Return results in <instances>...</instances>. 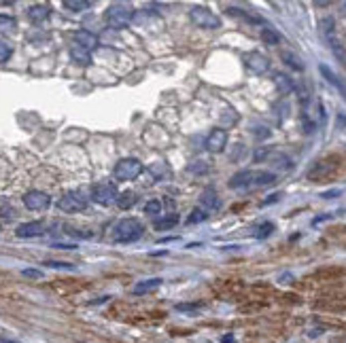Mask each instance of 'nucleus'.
<instances>
[{
  "instance_id": "obj_26",
  "label": "nucleus",
  "mask_w": 346,
  "mask_h": 343,
  "mask_svg": "<svg viewBox=\"0 0 346 343\" xmlns=\"http://www.w3.org/2000/svg\"><path fill=\"white\" fill-rule=\"evenodd\" d=\"M208 210H204V208H193L191 214L187 216V225H195V222H204V220H208Z\"/></svg>"
},
{
  "instance_id": "obj_21",
  "label": "nucleus",
  "mask_w": 346,
  "mask_h": 343,
  "mask_svg": "<svg viewBox=\"0 0 346 343\" xmlns=\"http://www.w3.org/2000/svg\"><path fill=\"white\" fill-rule=\"evenodd\" d=\"M70 58H73V62L81 64V66H89L91 64V53L87 49H83V47H77V45L70 47Z\"/></svg>"
},
{
  "instance_id": "obj_29",
  "label": "nucleus",
  "mask_w": 346,
  "mask_h": 343,
  "mask_svg": "<svg viewBox=\"0 0 346 343\" xmlns=\"http://www.w3.org/2000/svg\"><path fill=\"white\" fill-rule=\"evenodd\" d=\"M11 55H13V47L6 43V41H0V64L9 62Z\"/></svg>"
},
{
  "instance_id": "obj_23",
  "label": "nucleus",
  "mask_w": 346,
  "mask_h": 343,
  "mask_svg": "<svg viewBox=\"0 0 346 343\" xmlns=\"http://www.w3.org/2000/svg\"><path fill=\"white\" fill-rule=\"evenodd\" d=\"M136 193L134 191H123V193H119V197H117V206H119L121 210H130L132 206L136 204Z\"/></svg>"
},
{
  "instance_id": "obj_2",
  "label": "nucleus",
  "mask_w": 346,
  "mask_h": 343,
  "mask_svg": "<svg viewBox=\"0 0 346 343\" xmlns=\"http://www.w3.org/2000/svg\"><path fill=\"white\" fill-rule=\"evenodd\" d=\"M106 26L113 30H123L125 26H130V21L134 19V6L128 2H113L104 13Z\"/></svg>"
},
{
  "instance_id": "obj_27",
  "label": "nucleus",
  "mask_w": 346,
  "mask_h": 343,
  "mask_svg": "<svg viewBox=\"0 0 346 343\" xmlns=\"http://www.w3.org/2000/svg\"><path fill=\"white\" fill-rule=\"evenodd\" d=\"M261 41H263L265 45L274 47V45L280 43V34H278L276 30H272V28H263V30H261Z\"/></svg>"
},
{
  "instance_id": "obj_19",
  "label": "nucleus",
  "mask_w": 346,
  "mask_h": 343,
  "mask_svg": "<svg viewBox=\"0 0 346 343\" xmlns=\"http://www.w3.org/2000/svg\"><path fill=\"white\" fill-rule=\"evenodd\" d=\"M162 277H149V280H143V282H138L134 288H132V292L134 294H147V292H153L157 290L162 286Z\"/></svg>"
},
{
  "instance_id": "obj_36",
  "label": "nucleus",
  "mask_w": 346,
  "mask_h": 343,
  "mask_svg": "<svg viewBox=\"0 0 346 343\" xmlns=\"http://www.w3.org/2000/svg\"><path fill=\"white\" fill-rule=\"evenodd\" d=\"M0 216H2V218H6V220H11V218L15 216V210H13V206H9V204H2V206H0Z\"/></svg>"
},
{
  "instance_id": "obj_13",
  "label": "nucleus",
  "mask_w": 346,
  "mask_h": 343,
  "mask_svg": "<svg viewBox=\"0 0 346 343\" xmlns=\"http://www.w3.org/2000/svg\"><path fill=\"white\" fill-rule=\"evenodd\" d=\"M45 222L43 220H32V222H21V225L15 229V235L21 237V239H28V237H38L45 233Z\"/></svg>"
},
{
  "instance_id": "obj_5",
  "label": "nucleus",
  "mask_w": 346,
  "mask_h": 343,
  "mask_svg": "<svg viewBox=\"0 0 346 343\" xmlns=\"http://www.w3.org/2000/svg\"><path fill=\"white\" fill-rule=\"evenodd\" d=\"M58 208L62 212H68V214L83 212L85 208H87V197H85L81 191H68L66 195H62L58 199Z\"/></svg>"
},
{
  "instance_id": "obj_16",
  "label": "nucleus",
  "mask_w": 346,
  "mask_h": 343,
  "mask_svg": "<svg viewBox=\"0 0 346 343\" xmlns=\"http://www.w3.org/2000/svg\"><path fill=\"white\" fill-rule=\"evenodd\" d=\"M73 41H75L77 47H83V49H87V51L96 49V45H98L96 34H91V32H87V30H77L73 34Z\"/></svg>"
},
{
  "instance_id": "obj_32",
  "label": "nucleus",
  "mask_w": 346,
  "mask_h": 343,
  "mask_svg": "<svg viewBox=\"0 0 346 343\" xmlns=\"http://www.w3.org/2000/svg\"><path fill=\"white\" fill-rule=\"evenodd\" d=\"M272 161L276 167H280V170H291V161L285 155H272Z\"/></svg>"
},
{
  "instance_id": "obj_30",
  "label": "nucleus",
  "mask_w": 346,
  "mask_h": 343,
  "mask_svg": "<svg viewBox=\"0 0 346 343\" xmlns=\"http://www.w3.org/2000/svg\"><path fill=\"white\" fill-rule=\"evenodd\" d=\"M66 233L68 235H73V237H83V239H89V237H93V233L91 231H83V229H77V227H73V225H66Z\"/></svg>"
},
{
  "instance_id": "obj_37",
  "label": "nucleus",
  "mask_w": 346,
  "mask_h": 343,
  "mask_svg": "<svg viewBox=\"0 0 346 343\" xmlns=\"http://www.w3.org/2000/svg\"><path fill=\"white\" fill-rule=\"evenodd\" d=\"M21 274L26 277H32V280H41L43 277V271H38V269H23Z\"/></svg>"
},
{
  "instance_id": "obj_6",
  "label": "nucleus",
  "mask_w": 346,
  "mask_h": 343,
  "mask_svg": "<svg viewBox=\"0 0 346 343\" xmlns=\"http://www.w3.org/2000/svg\"><path fill=\"white\" fill-rule=\"evenodd\" d=\"M189 19L198 28H204V30H217V28H221V19H219L210 9H206V6H193V9L189 11Z\"/></svg>"
},
{
  "instance_id": "obj_42",
  "label": "nucleus",
  "mask_w": 346,
  "mask_h": 343,
  "mask_svg": "<svg viewBox=\"0 0 346 343\" xmlns=\"http://www.w3.org/2000/svg\"><path fill=\"white\" fill-rule=\"evenodd\" d=\"M221 343H236L234 341V335H225V337L221 339Z\"/></svg>"
},
{
  "instance_id": "obj_1",
  "label": "nucleus",
  "mask_w": 346,
  "mask_h": 343,
  "mask_svg": "<svg viewBox=\"0 0 346 343\" xmlns=\"http://www.w3.org/2000/svg\"><path fill=\"white\" fill-rule=\"evenodd\" d=\"M145 233V227L138 218H123L113 227V242L115 244H132L138 242Z\"/></svg>"
},
{
  "instance_id": "obj_20",
  "label": "nucleus",
  "mask_w": 346,
  "mask_h": 343,
  "mask_svg": "<svg viewBox=\"0 0 346 343\" xmlns=\"http://www.w3.org/2000/svg\"><path fill=\"white\" fill-rule=\"evenodd\" d=\"M49 13H51L49 4H32L28 9V19L34 21V23H41V21H45L47 17H49Z\"/></svg>"
},
{
  "instance_id": "obj_40",
  "label": "nucleus",
  "mask_w": 346,
  "mask_h": 343,
  "mask_svg": "<svg viewBox=\"0 0 346 343\" xmlns=\"http://www.w3.org/2000/svg\"><path fill=\"white\" fill-rule=\"evenodd\" d=\"M53 248H58V250H75L77 246L75 244H56Z\"/></svg>"
},
{
  "instance_id": "obj_22",
  "label": "nucleus",
  "mask_w": 346,
  "mask_h": 343,
  "mask_svg": "<svg viewBox=\"0 0 346 343\" xmlns=\"http://www.w3.org/2000/svg\"><path fill=\"white\" fill-rule=\"evenodd\" d=\"M280 60L285 62L289 68L297 70V72H302V70H304V62H302V58H297V55H295L293 51H282V53H280Z\"/></svg>"
},
{
  "instance_id": "obj_39",
  "label": "nucleus",
  "mask_w": 346,
  "mask_h": 343,
  "mask_svg": "<svg viewBox=\"0 0 346 343\" xmlns=\"http://www.w3.org/2000/svg\"><path fill=\"white\" fill-rule=\"evenodd\" d=\"M336 195H342V189H334V191H327V193H323L321 197H323V199H332V197H336Z\"/></svg>"
},
{
  "instance_id": "obj_44",
  "label": "nucleus",
  "mask_w": 346,
  "mask_h": 343,
  "mask_svg": "<svg viewBox=\"0 0 346 343\" xmlns=\"http://www.w3.org/2000/svg\"><path fill=\"white\" fill-rule=\"evenodd\" d=\"M2 343H15V341H2Z\"/></svg>"
},
{
  "instance_id": "obj_11",
  "label": "nucleus",
  "mask_w": 346,
  "mask_h": 343,
  "mask_svg": "<svg viewBox=\"0 0 346 343\" xmlns=\"http://www.w3.org/2000/svg\"><path fill=\"white\" fill-rule=\"evenodd\" d=\"M204 146H206V150H210V153H221L227 146V132L221 130V127H215V130L206 136Z\"/></svg>"
},
{
  "instance_id": "obj_17",
  "label": "nucleus",
  "mask_w": 346,
  "mask_h": 343,
  "mask_svg": "<svg viewBox=\"0 0 346 343\" xmlns=\"http://www.w3.org/2000/svg\"><path fill=\"white\" fill-rule=\"evenodd\" d=\"M272 81H274V85H276V89H278L280 95H289V93H293V91H295V83L291 81V78H289L287 74L276 72Z\"/></svg>"
},
{
  "instance_id": "obj_35",
  "label": "nucleus",
  "mask_w": 346,
  "mask_h": 343,
  "mask_svg": "<svg viewBox=\"0 0 346 343\" xmlns=\"http://www.w3.org/2000/svg\"><path fill=\"white\" fill-rule=\"evenodd\" d=\"M204 307L202 303H178L176 305V312H195V309Z\"/></svg>"
},
{
  "instance_id": "obj_15",
  "label": "nucleus",
  "mask_w": 346,
  "mask_h": 343,
  "mask_svg": "<svg viewBox=\"0 0 346 343\" xmlns=\"http://www.w3.org/2000/svg\"><path fill=\"white\" fill-rule=\"evenodd\" d=\"M200 208L208 210V212L221 208V199H219L215 189H204L202 191V195H200Z\"/></svg>"
},
{
  "instance_id": "obj_38",
  "label": "nucleus",
  "mask_w": 346,
  "mask_h": 343,
  "mask_svg": "<svg viewBox=\"0 0 346 343\" xmlns=\"http://www.w3.org/2000/svg\"><path fill=\"white\" fill-rule=\"evenodd\" d=\"M195 163H198V165H189V172H206L208 170L206 165H202L204 161H195Z\"/></svg>"
},
{
  "instance_id": "obj_4",
  "label": "nucleus",
  "mask_w": 346,
  "mask_h": 343,
  "mask_svg": "<svg viewBox=\"0 0 346 343\" xmlns=\"http://www.w3.org/2000/svg\"><path fill=\"white\" fill-rule=\"evenodd\" d=\"M143 170H145V165L138 161L136 157H125V159H121L119 163L115 165V178L117 180H134V178H138L140 174H143Z\"/></svg>"
},
{
  "instance_id": "obj_41",
  "label": "nucleus",
  "mask_w": 346,
  "mask_h": 343,
  "mask_svg": "<svg viewBox=\"0 0 346 343\" xmlns=\"http://www.w3.org/2000/svg\"><path fill=\"white\" fill-rule=\"evenodd\" d=\"M265 155H268V150H265V148H259L257 153H255V161H259V159L265 157Z\"/></svg>"
},
{
  "instance_id": "obj_31",
  "label": "nucleus",
  "mask_w": 346,
  "mask_h": 343,
  "mask_svg": "<svg viewBox=\"0 0 346 343\" xmlns=\"http://www.w3.org/2000/svg\"><path fill=\"white\" fill-rule=\"evenodd\" d=\"M274 231V225L272 222H261V225L257 227V233H255V237H259V239H263V237H268L270 233Z\"/></svg>"
},
{
  "instance_id": "obj_43",
  "label": "nucleus",
  "mask_w": 346,
  "mask_h": 343,
  "mask_svg": "<svg viewBox=\"0 0 346 343\" xmlns=\"http://www.w3.org/2000/svg\"><path fill=\"white\" fill-rule=\"evenodd\" d=\"M342 9H344V15H346V2H344V4H342Z\"/></svg>"
},
{
  "instance_id": "obj_25",
  "label": "nucleus",
  "mask_w": 346,
  "mask_h": 343,
  "mask_svg": "<svg viewBox=\"0 0 346 343\" xmlns=\"http://www.w3.org/2000/svg\"><path fill=\"white\" fill-rule=\"evenodd\" d=\"M89 6H91L89 0H64V9H68V11H75V13L87 11Z\"/></svg>"
},
{
  "instance_id": "obj_9",
  "label": "nucleus",
  "mask_w": 346,
  "mask_h": 343,
  "mask_svg": "<svg viewBox=\"0 0 346 343\" xmlns=\"http://www.w3.org/2000/svg\"><path fill=\"white\" fill-rule=\"evenodd\" d=\"M245 64H247V68L251 70V72H255V74H265L270 70V60L265 58L263 53H259V51H251L245 55Z\"/></svg>"
},
{
  "instance_id": "obj_3",
  "label": "nucleus",
  "mask_w": 346,
  "mask_h": 343,
  "mask_svg": "<svg viewBox=\"0 0 346 343\" xmlns=\"http://www.w3.org/2000/svg\"><path fill=\"white\" fill-rule=\"evenodd\" d=\"M319 30H321L323 41L329 45V49L334 51L336 58L346 64V51H344V47L340 43V38H338V34H336V21H334V17H323V19H321L319 21Z\"/></svg>"
},
{
  "instance_id": "obj_18",
  "label": "nucleus",
  "mask_w": 346,
  "mask_h": 343,
  "mask_svg": "<svg viewBox=\"0 0 346 343\" xmlns=\"http://www.w3.org/2000/svg\"><path fill=\"white\" fill-rule=\"evenodd\" d=\"M319 70H321V74L325 76V81H327L329 85H334L336 89L340 91V93L344 95V98H346V87H344V83L340 81V78H338V74L334 72V70L329 68V66H325V64H321V66H319Z\"/></svg>"
},
{
  "instance_id": "obj_24",
  "label": "nucleus",
  "mask_w": 346,
  "mask_h": 343,
  "mask_svg": "<svg viewBox=\"0 0 346 343\" xmlns=\"http://www.w3.org/2000/svg\"><path fill=\"white\" fill-rule=\"evenodd\" d=\"M178 216H176V214H168V216H164V218H160V220H155V229L157 231H168V229H172V227H174V225H178Z\"/></svg>"
},
{
  "instance_id": "obj_7",
  "label": "nucleus",
  "mask_w": 346,
  "mask_h": 343,
  "mask_svg": "<svg viewBox=\"0 0 346 343\" xmlns=\"http://www.w3.org/2000/svg\"><path fill=\"white\" fill-rule=\"evenodd\" d=\"M117 197H119V191L113 182H96L91 187V199L100 206H113L117 204Z\"/></svg>"
},
{
  "instance_id": "obj_45",
  "label": "nucleus",
  "mask_w": 346,
  "mask_h": 343,
  "mask_svg": "<svg viewBox=\"0 0 346 343\" xmlns=\"http://www.w3.org/2000/svg\"><path fill=\"white\" fill-rule=\"evenodd\" d=\"M0 231H2V225H0Z\"/></svg>"
},
{
  "instance_id": "obj_34",
  "label": "nucleus",
  "mask_w": 346,
  "mask_h": 343,
  "mask_svg": "<svg viewBox=\"0 0 346 343\" xmlns=\"http://www.w3.org/2000/svg\"><path fill=\"white\" fill-rule=\"evenodd\" d=\"M43 265L53 267V269H73V267H75L73 263H64V261H45Z\"/></svg>"
},
{
  "instance_id": "obj_33",
  "label": "nucleus",
  "mask_w": 346,
  "mask_h": 343,
  "mask_svg": "<svg viewBox=\"0 0 346 343\" xmlns=\"http://www.w3.org/2000/svg\"><path fill=\"white\" fill-rule=\"evenodd\" d=\"M160 212H162V202L151 199V202L145 204V214H160Z\"/></svg>"
},
{
  "instance_id": "obj_8",
  "label": "nucleus",
  "mask_w": 346,
  "mask_h": 343,
  "mask_svg": "<svg viewBox=\"0 0 346 343\" xmlns=\"http://www.w3.org/2000/svg\"><path fill=\"white\" fill-rule=\"evenodd\" d=\"M338 165H340V159L338 157H327V159H321V161H317L312 165V170L308 172V178L314 180V182H321L329 178L332 174L338 170Z\"/></svg>"
},
{
  "instance_id": "obj_28",
  "label": "nucleus",
  "mask_w": 346,
  "mask_h": 343,
  "mask_svg": "<svg viewBox=\"0 0 346 343\" xmlns=\"http://www.w3.org/2000/svg\"><path fill=\"white\" fill-rule=\"evenodd\" d=\"M15 28H17V21L11 15H0V32H13Z\"/></svg>"
},
{
  "instance_id": "obj_14",
  "label": "nucleus",
  "mask_w": 346,
  "mask_h": 343,
  "mask_svg": "<svg viewBox=\"0 0 346 343\" xmlns=\"http://www.w3.org/2000/svg\"><path fill=\"white\" fill-rule=\"evenodd\" d=\"M227 15H232V17H238L247 23H253V26H263V17L261 15H257L255 11H245V9H238V6H230L227 9Z\"/></svg>"
},
{
  "instance_id": "obj_12",
  "label": "nucleus",
  "mask_w": 346,
  "mask_h": 343,
  "mask_svg": "<svg viewBox=\"0 0 346 343\" xmlns=\"http://www.w3.org/2000/svg\"><path fill=\"white\" fill-rule=\"evenodd\" d=\"M230 187L236 191H249V189H257L255 185V170H242L236 176H232Z\"/></svg>"
},
{
  "instance_id": "obj_10",
  "label": "nucleus",
  "mask_w": 346,
  "mask_h": 343,
  "mask_svg": "<svg viewBox=\"0 0 346 343\" xmlns=\"http://www.w3.org/2000/svg\"><path fill=\"white\" fill-rule=\"evenodd\" d=\"M51 204V197L43 193V191H28L26 195H23V206H26L28 210H47Z\"/></svg>"
}]
</instances>
